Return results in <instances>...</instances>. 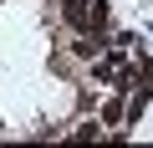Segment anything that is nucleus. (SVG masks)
I'll list each match as a JSON object with an SVG mask.
<instances>
[{
	"label": "nucleus",
	"instance_id": "1",
	"mask_svg": "<svg viewBox=\"0 0 153 148\" xmlns=\"http://www.w3.org/2000/svg\"><path fill=\"white\" fill-rule=\"evenodd\" d=\"M61 16H66V26H71V31H92V36L107 26V5H102V0H66Z\"/></svg>",
	"mask_w": 153,
	"mask_h": 148
}]
</instances>
